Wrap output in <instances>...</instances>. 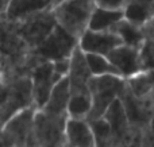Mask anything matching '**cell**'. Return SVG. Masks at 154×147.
Listing matches in <instances>:
<instances>
[{
  "label": "cell",
  "instance_id": "22",
  "mask_svg": "<svg viewBox=\"0 0 154 147\" xmlns=\"http://www.w3.org/2000/svg\"><path fill=\"white\" fill-rule=\"evenodd\" d=\"M87 61L89 65V69L93 76L101 74H118L120 76L119 70L115 68V65L109 61V58L104 54H95V53H85Z\"/></svg>",
  "mask_w": 154,
  "mask_h": 147
},
{
  "label": "cell",
  "instance_id": "3",
  "mask_svg": "<svg viewBox=\"0 0 154 147\" xmlns=\"http://www.w3.org/2000/svg\"><path fill=\"white\" fill-rule=\"evenodd\" d=\"M95 0H62L53 5L57 23L79 39L89 27Z\"/></svg>",
  "mask_w": 154,
  "mask_h": 147
},
{
  "label": "cell",
  "instance_id": "10",
  "mask_svg": "<svg viewBox=\"0 0 154 147\" xmlns=\"http://www.w3.org/2000/svg\"><path fill=\"white\" fill-rule=\"evenodd\" d=\"M119 97L125 105L131 128H147L154 113V93L147 97H137L131 93L130 89L126 88Z\"/></svg>",
  "mask_w": 154,
  "mask_h": 147
},
{
  "label": "cell",
  "instance_id": "8",
  "mask_svg": "<svg viewBox=\"0 0 154 147\" xmlns=\"http://www.w3.org/2000/svg\"><path fill=\"white\" fill-rule=\"evenodd\" d=\"M77 46H79V39L57 23V26L46 37V39L35 49H32V53L39 59L57 61V59L70 58Z\"/></svg>",
  "mask_w": 154,
  "mask_h": 147
},
{
  "label": "cell",
  "instance_id": "15",
  "mask_svg": "<svg viewBox=\"0 0 154 147\" xmlns=\"http://www.w3.org/2000/svg\"><path fill=\"white\" fill-rule=\"evenodd\" d=\"M65 142L68 147H95V136H93L91 124L87 119L68 118L65 127Z\"/></svg>",
  "mask_w": 154,
  "mask_h": 147
},
{
  "label": "cell",
  "instance_id": "27",
  "mask_svg": "<svg viewBox=\"0 0 154 147\" xmlns=\"http://www.w3.org/2000/svg\"><path fill=\"white\" fill-rule=\"evenodd\" d=\"M10 2L11 0H0V16L4 15V12H5V10H7L8 4H10Z\"/></svg>",
  "mask_w": 154,
  "mask_h": 147
},
{
  "label": "cell",
  "instance_id": "5",
  "mask_svg": "<svg viewBox=\"0 0 154 147\" xmlns=\"http://www.w3.org/2000/svg\"><path fill=\"white\" fill-rule=\"evenodd\" d=\"M69 116L51 115L43 110H37L32 124V147L65 146V127Z\"/></svg>",
  "mask_w": 154,
  "mask_h": 147
},
{
  "label": "cell",
  "instance_id": "17",
  "mask_svg": "<svg viewBox=\"0 0 154 147\" xmlns=\"http://www.w3.org/2000/svg\"><path fill=\"white\" fill-rule=\"evenodd\" d=\"M50 7H53V0H11L3 16L10 22H19Z\"/></svg>",
  "mask_w": 154,
  "mask_h": 147
},
{
  "label": "cell",
  "instance_id": "19",
  "mask_svg": "<svg viewBox=\"0 0 154 147\" xmlns=\"http://www.w3.org/2000/svg\"><path fill=\"white\" fill-rule=\"evenodd\" d=\"M125 18L134 24L143 26L154 12V0H128L125 8Z\"/></svg>",
  "mask_w": 154,
  "mask_h": 147
},
{
  "label": "cell",
  "instance_id": "23",
  "mask_svg": "<svg viewBox=\"0 0 154 147\" xmlns=\"http://www.w3.org/2000/svg\"><path fill=\"white\" fill-rule=\"evenodd\" d=\"M92 128L93 136H95L96 146H114V138H112L111 126L104 116L88 120Z\"/></svg>",
  "mask_w": 154,
  "mask_h": 147
},
{
  "label": "cell",
  "instance_id": "7",
  "mask_svg": "<svg viewBox=\"0 0 154 147\" xmlns=\"http://www.w3.org/2000/svg\"><path fill=\"white\" fill-rule=\"evenodd\" d=\"M19 35L31 49H35L46 39L49 34L57 26L53 7L35 12L19 22H14Z\"/></svg>",
  "mask_w": 154,
  "mask_h": 147
},
{
  "label": "cell",
  "instance_id": "26",
  "mask_svg": "<svg viewBox=\"0 0 154 147\" xmlns=\"http://www.w3.org/2000/svg\"><path fill=\"white\" fill-rule=\"evenodd\" d=\"M142 28H143V32L146 35V39L154 40V12H153L152 18L142 26Z\"/></svg>",
  "mask_w": 154,
  "mask_h": 147
},
{
  "label": "cell",
  "instance_id": "1",
  "mask_svg": "<svg viewBox=\"0 0 154 147\" xmlns=\"http://www.w3.org/2000/svg\"><path fill=\"white\" fill-rule=\"evenodd\" d=\"M39 61L32 49L19 35L14 22L0 16V74L3 81L30 76Z\"/></svg>",
  "mask_w": 154,
  "mask_h": 147
},
{
  "label": "cell",
  "instance_id": "18",
  "mask_svg": "<svg viewBox=\"0 0 154 147\" xmlns=\"http://www.w3.org/2000/svg\"><path fill=\"white\" fill-rule=\"evenodd\" d=\"M111 30L119 35L125 45L133 46V47L137 49H141V46L146 40V35L143 32V28L141 26H138V24H134L133 22L127 20L126 18L120 19Z\"/></svg>",
  "mask_w": 154,
  "mask_h": 147
},
{
  "label": "cell",
  "instance_id": "2",
  "mask_svg": "<svg viewBox=\"0 0 154 147\" xmlns=\"http://www.w3.org/2000/svg\"><path fill=\"white\" fill-rule=\"evenodd\" d=\"M34 105L30 76H22L0 84V128L15 113Z\"/></svg>",
  "mask_w": 154,
  "mask_h": 147
},
{
  "label": "cell",
  "instance_id": "20",
  "mask_svg": "<svg viewBox=\"0 0 154 147\" xmlns=\"http://www.w3.org/2000/svg\"><path fill=\"white\" fill-rule=\"evenodd\" d=\"M125 18L123 10H109V8L96 5L89 20L91 30H111L120 19Z\"/></svg>",
  "mask_w": 154,
  "mask_h": 147
},
{
  "label": "cell",
  "instance_id": "12",
  "mask_svg": "<svg viewBox=\"0 0 154 147\" xmlns=\"http://www.w3.org/2000/svg\"><path fill=\"white\" fill-rule=\"evenodd\" d=\"M104 118L111 126L114 146H128L131 135V126L120 97L115 99L104 112Z\"/></svg>",
  "mask_w": 154,
  "mask_h": 147
},
{
  "label": "cell",
  "instance_id": "4",
  "mask_svg": "<svg viewBox=\"0 0 154 147\" xmlns=\"http://www.w3.org/2000/svg\"><path fill=\"white\" fill-rule=\"evenodd\" d=\"M88 88L92 94V110L87 120H91L104 115L109 104L127 88V81L118 74L92 76L88 82Z\"/></svg>",
  "mask_w": 154,
  "mask_h": 147
},
{
  "label": "cell",
  "instance_id": "13",
  "mask_svg": "<svg viewBox=\"0 0 154 147\" xmlns=\"http://www.w3.org/2000/svg\"><path fill=\"white\" fill-rule=\"evenodd\" d=\"M107 57L109 61L115 65L118 70H119L120 76L125 78L133 77L137 73L142 72V64H141V56H139V49L133 47L128 45H119L111 50Z\"/></svg>",
  "mask_w": 154,
  "mask_h": 147
},
{
  "label": "cell",
  "instance_id": "9",
  "mask_svg": "<svg viewBox=\"0 0 154 147\" xmlns=\"http://www.w3.org/2000/svg\"><path fill=\"white\" fill-rule=\"evenodd\" d=\"M30 78H31L34 105L39 110L48 101L51 89L61 80V77H58L54 72L53 61L39 59L32 68L31 73H30Z\"/></svg>",
  "mask_w": 154,
  "mask_h": 147
},
{
  "label": "cell",
  "instance_id": "14",
  "mask_svg": "<svg viewBox=\"0 0 154 147\" xmlns=\"http://www.w3.org/2000/svg\"><path fill=\"white\" fill-rule=\"evenodd\" d=\"M93 74L89 69V65H88L87 56L80 49V46H77L73 50L72 56H70V66H69V73H68L70 93L89 91L88 82H89Z\"/></svg>",
  "mask_w": 154,
  "mask_h": 147
},
{
  "label": "cell",
  "instance_id": "16",
  "mask_svg": "<svg viewBox=\"0 0 154 147\" xmlns=\"http://www.w3.org/2000/svg\"><path fill=\"white\" fill-rule=\"evenodd\" d=\"M70 99V85L68 76L62 77L56 85L53 86L50 92L48 101L45 103L42 108L45 112L51 115H65L68 116V104Z\"/></svg>",
  "mask_w": 154,
  "mask_h": 147
},
{
  "label": "cell",
  "instance_id": "11",
  "mask_svg": "<svg viewBox=\"0 0 154 147\" xmlns=\"http://www.w3.org/2000/svg\"><path fill=\"white\" fill-rule=\"evenodd\" d=\"M120 37L112 30H91L88 28L79 38V46L84 53L107 54L119 45H122Z\"/></svg>",
  "mask_w": 154,
  "mask_h": 147
},
{
  "label": "cell",
  "instance_id": "29",
  "mask_svg": "<svg viewBox=\"0 0 154 147\" xmlns=\"http://www.w3.org/2000/svg\"><path fill=\"white\" fill-rule=\"evenodd\" d=\"M60 2H62V0H53V5L57 4V3H60Z\"/></svg>",
  "mask_w": 154,
  "mask_h": 147
},
{
  "label": "cell",
  "instance_id": "25",
  "mask_svg": "<svg viewBox=\"0 0 154 147\" xmlns=\"http://www.w3.org/2000/svg\"><path fill=\"white\" fill-rule=\"evenodd\" d=\"M128 0H95L96 5L109 10H123Z\"/></svg>",
  "mask_w": 154,
  "mask_h": 147
},
{
  "label": "cell",
  "instance_id": "24",
  "mask_svg": "<svg viewBox=\"0 0 154 147\" xmlns=\"http://www.w3.org/2000/svg\"><path fill=\"white\" fill-rule=\"evenodd\" d=\"M141 64L143 70H154V40L146 39L139 49Z\"/></svg>",
  "mask_w": 154,
  "mask_h": 147
},
{
  "label": "cell",
  "instance_id": "28",
  "mask_svg": "<svg viewBox=\"0 0 154 147\" xmlns=\"http://www.w3.org/2000/svg\"><path fill=\"white\" fill-rule=\"evenodd\" d=\"M149 130L154 134V113H153V118H152V122H150V126H149Z\"/></svg>",
  "mask_w": 154,
  "mask_h": 147
},
{
  "label": "cell",
  "instance_id": "21",
  "mask_svg": "<svg viewBox=\"0 0 154 147\" xmlns=\"http://www.w3.org/2000/svg\"><path fill=\"white\" fill-rule=\"evenodd\" d=\"M92 110V94L89 91L70 93L68 104V116L76 119H88Z\"/></svg>",
  "mask_w": 154,
  "mask_h": 147
},
{
  "label": "cell",
  "instance_id": "6",
  "mask_svg": "<svg viewBox=\"0 0 154 147\" xmlns=\"http://www.w3.org/2000/svg\"><path fill=\"white\" fill-rule=\"evenodd\" d=\"M38 108L30 105L8 119L0 128V145L11 147L32 146V124Z\"/></svg>",
  "mask_w": 154,
  "mask_h": 147
}]
</instances>
